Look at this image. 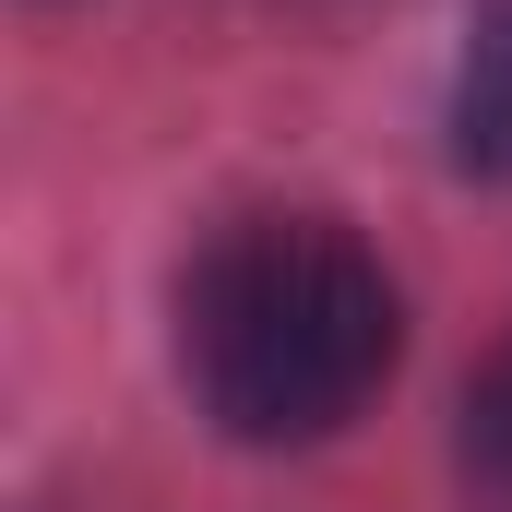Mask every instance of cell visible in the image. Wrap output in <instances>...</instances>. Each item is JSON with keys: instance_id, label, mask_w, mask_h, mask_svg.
Returning a JSON list of instances; mask_svg holds the SVG:
<instances>
[{"instance_id": "3957f363", "label": "cell", "mask_w": 512, "mask_h": 512, "mask_svg": "<svg viewBox=\"0 0 512 512\" xmlns=\"http://www.w3.org/2000/svg\"><path fill=\"white\" fill-rule=\"evenodd\" d=\"M465 477L489 512H512V346L465 382Z\"/></svg>"}, {"instance_id": "6da1fadb", "label": "cell", "mask_w": 512, "mask_h": 512, "mask_svg": "<svg viewBox=\"0 0 512 512\" xmlns=\"http://www.w3.org/2000/svg\"><path fill=\"white\" fill-rule=\"evenodd\" d=\"M405 298L334 215H239L179 274V370L227 441H334L393 382Z\"/></svg>"}, {"instance_id": "7a4b0ae2", "label": "cell", "mask_w": 512, "mask_h": 512, "mask_svg": "<svg viewBox=\"0 0 512 512\" xmlns=\"http://www.w3.org/2000/svg\"><path fill=\"white\" fill-rule=\"evenodd\" d=\"M453 167L512 179V0L477 12V36L453 60Z\"/></svg>"}]
</instances>
